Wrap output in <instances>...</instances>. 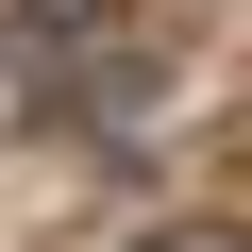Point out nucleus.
Returning <instances> with one entry per match:
<instances>
[{
  "label": "nucleus",
  "mask_w": 252,
  "mask_h": 252,
  "mask_svg": "<svg viewBox=\"0 0 252 252\" xmlns=\"http://www.w3.org/2000/svg\"><path fill=\"white\" fill-rule=\"evenodd\" d=\"M152 252H252V235H219V219H185V235H152Z\"/></svg>",
  "instance_id": "nucleus-1"
}]
</instances>
